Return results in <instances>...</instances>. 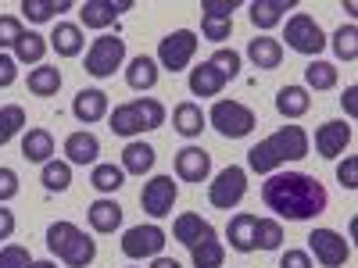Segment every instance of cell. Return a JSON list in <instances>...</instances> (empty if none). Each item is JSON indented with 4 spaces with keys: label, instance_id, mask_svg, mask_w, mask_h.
Segmentation results:
<instances>
[{
    "label": "cell",
    "instance_id": "6da1fadb",
    "mask_svg": "<svg viewBox=\"0 0 358 268\" xmlns=\"http://www.w3.org/2000/svg\"><path fill=\"white\" fill-rule=\"evenodd\" d=\"M262 200L268 211H276L280 218H290V222H308L315 215L326 211V186L319 183L315 175L308 172H276L265 179L262 186Z\"/></svg>",
    "mask_w": 358,
    "mask_h": 268
},
{
    "label": "cell",
    "instance_id": "7a4b0ae2",
    "mask_svg": "<svg viewBox=\"0 0 358 268\" xmlns=\"http://www.w3.org/2000/svg\"><path fill=\"white\" fill-rule=\"evenodd\" d=\"M308 158V133L301 126H283L273 136H265L262 143H255L248 151V168L258 175L276 172L287 161H301Z\"/></svg>",
    "mask_w": 358,
    "mask_h": 268
},
{
    "label": "cell",
    "instance_id": "3957f363",
    "mask_svg": "<svg viewBox=\"0 0 358 268\" xmlns=\"http://www.w3.org/2000/svg\"><path fill=\"white\" fill-rule=\"evenodd\" d=\"M47 247L69 268H90L97 258V240H90L76 222H50L47 225Z\"/></svg>",
    "mask_w": 358,
    "mask_h": 268
},
{
    "label": "cell",
    "instance_id": "277c9868",
    "mask_svg": "<svg viewBox=\"0 0 358 268\" xmlns=\"http://www.w3.org/2000/svg\"><path fill=\"white\" fill-rule=\"evenodd\" d=\"M108 126L115 136H140L165 126V104L155 97H140L129 104H118L115 111H108Z\"/></svg>",
    "mask_w": 358,
    "mask_h": 268
},
{
    "label": "cell",
    "instance_id": "5b68a950",
    "mask_svg": "<svg viewBox=\"0 0 358 268\" xmlns=\"http://www.w3.org/2000/svg\"><path fill=\"white\" fill-rule=\"evenodd\" d=\"M208 122H212V129L222 140H244V136L255 133L258 114L241 100H215V107L208 111Z\"/></svg>",
    "mask_w": 358,
    "mask_h": 268
},
{
    "label": "cell",
    "instance_id": "8992f818",
    "mask_svg": "<svg viewBox=\"0 0 358 268\" xmlns=\"http://www.w3.org/2000/svg\"><path fill=\"white\" fill-rule=\"evenodd\" d=\"M126 61V40L122 36H97L86 50V72L94 79H111Z\"/></svg>",
    "mask_w": 358,
    "mask_h": 268
},
{
    "label": "cell",
    "instance_id": "52a82bcc",
    "mask_svg": "<svg viewBox=\"0 0 358 268\" xmlns=\"http://www.w3.org/2000/svg\"><path fill=\"white\" fill-rule=\"evenodd\" d=\"M244 193H248V172L241 165H226L212 183H208V200H212V207H219V211L236 207L244 200Z\"/></svg>",
    "mask_w": 358,
    "mask_h": 268
},
{
    "label": "cell",
    "instance_id": "ba28073f",
    "mask_svg": "<svg viewBox=\"0 0 358 268\" xmlns=\"http://www.w3.org/2000/svg\"><path fill=\"white\" fill-rule=\"evenodd\" d=\"M194 54H197V33L194 29H176L158 43V68L176 75L194 61Z\"/></svg>",
    "mask_w": 358,
    "mask_h": 268
},
{
    "label": "cell",
    "instance_id": "9c48e42d",
    "mask_svg": "<svg viewBox=\"0 0 358 268\" xmlns=\"http://www.w3.org/2000/svg\"><path fill=\"white\" fill-rule=\"evenodd\" d=\"M287 47L297 50V54H305V57H319L326 50V33H322V25L305 15V11H297L290 22H287Z\"/></svg>",
    "mask_w": 358,
    "mask_h": 268
},
{
    "label": "cell",
    "instance_id": "30bf717a",
    "mask_svg": "<svg viewBox=\"0 0 358 268\" xmlns=\"http://www.w3.org/2000/svg\"><path fill=\"white\" fill-rule=\"evenodd\" d=\"M308 254H315V261L326 268H344L351 258V244L337 229H315L308 236Z\"/></svg>",
    "mask_w": 358,
    "mask_h": 268
},
{
    "label": "cell",
    "instance_id": "8fae6325",
    "mask_svg": "<svg viewBox=\"0 0 358 268\" xmlns=\"http://www.w3.org/2000/svg\"><path fill=\"white\" fill-rule=\"evenodd\" d=\"M176 197H179V183H172V175H155L140 190V207L151 218H165V215H172Z\"/></svg>",
    "mask_w": 358,
    "mask_h": 268
},
{
    "label": "cell",
    "instance_id": "7c38bea8",
    "mask_svg": "<svg viewBox=\"0 0 358 268\" xmlns=\"http://www.w3.org/2000/svg\"><path fill=\"white\" fill-rule=\"evenodd\" d=\"M162 247H165V229H162V225H133V229H126V236H122V254L133 258V261L158 258Z\"/></svg>",
    "mask_w": 358,
    "mask_h": 268
},
{
    "label": "cell",
    "instance_id": "4fadbf2b",
    "mask_svg": "<svg viewBox=\"0 0 358 268\" xmlns=\"http://www.w3.org/2000/svg\"><path fill=\"white\" fill-rule=\"evenodd\" d=\"M355 140V129H351V122H322L319 129H315V151L322 154V158H341L344 151H348V143Z\"/></svg>",
    "mask_w": 358,
    "mask_h": 268
},
{
    "label": "cell",
    "instance_id": "5bb4252c",
    "mask_svg": "<svg viewBox=\"0 0 358 268\" xmlns=\"http://www.w3.org/2000/svg\"><path fill=\"white\" fill-rule=\"evenodd\" d=\"M176 175L183 183H204L212 175V154L204 147H183V151H176Z\"/></svg>",
    "mask_w": 358,
    "mask_h": 268
},
{
    "label": "cell",
    "instance_id": "9a60e30c",
    "mask_svg": "<svg viewBox=\"0 0 358 268\" xmlns=\"http://www.w3.org/2000/svg\"><path fill=\"white\" fill-rule=\"evenodd\" d=\"M133 8V0H86V4L79 8V22L86 25V29H108V25H115V18L122 15V11H129Z\"/></svg>",
    "mask_w": 358,
    "mask_h": 268
},
{
    "label": "cell",
    "instance_id": "2e32d148",
    "mask_svg": "<svg viewBox=\"0 0 358 268\" xmlns=\"http://www.w3.org/2000/svg\"><path fill=\"white\" fill-rule=\"evenodd\" d=\"M108 94L104 89H97V86H90V89H79L76 94V100H72V114L79 118L83 126H94V122H101V118H108Z\"/></svg>",
    "mask_w": 358,
    "mask_h": 268
},
{
    "label": "cell",
    "instance_id": "e0dca14e",
    "mask_svg": "<svg viewBox=\"0 0 358 268\" xmlns=\"http://www.w3.org/2000/svg\"><path fill=\"white\" fill-rule=\"evenodd\" d=\"M294 8H297L294 0H251L248 15H251V25L265 33V29H276L283 22V15L294 11Z\"/></svg>",
    "mask_w": 358,
    "mask_h": 268
},
{
    "label": "cell",
    "instance_id": "ac0fdd59",
    "mask_svg": "<svg viewBox=\"0 0 358 268\" xmlns=\"http://www.w3.org/2000/svg\"><path fill=\"white\" fill-rule=\"evenodd\" d=\"M47 43L57 50V57H79L86 40H83V25L76 22H57L54 25V33L47 36Z\"/></svg>",
    "mask_w": 358,
    "mask_h": 268
},
{
    "label": "cell",
    "instance_id": "d6986e66",
    "mask_svg": "<svg viewBox=\"0 0 358 268\" xmlns=\"http://www.w3.org/2000/svg\"><path fill=\"white\" fill-rule=\"evenodd\" d=\"M187 251H190L194 268H222V258H226V247H222V240H219L215 229H208L201 240H197L194 247H187Z\"/></svg>",
    "mask_w": 358,
    "mask_h": 268
},
{
    "label": "cell",
    "instance_id": "ffe728a7",
    "mask_svg": "<svg viewBox=\"0 0 358 268\" xmlns=\"http://www.w3.org/2000/svg\"><path fill=\"white\" fill-rule=\"evenodd\" d=\"M248 57H251V65L262 68V72H273L283 65V43L273 40V36H255L248 43Z\"/></svg>",
    "mask_w": 358,
    "mask_h": 268
},
{
    "label": "cell",
    "instance_id": "44dd1931",
    "mask_svg": "<svg viewBox=\"0 0 358 268\" xmlns=\"http://www.w3.org/2000/svg\"><path fill=\"white\" fill-rule=\"evenodd\" d=\"M155 161H158V151L151 143H143V140L126 143V151H122V172L126 175H147L155 168Z\"/></svg>",
    "mask_w": 358,
    "mask_h": 268
},
{
    "label": "cell",
    "instance_id": "7402d4cb",
    "mask_svg": "<svg viewBox=\"0 0 358 268\" xmlns=\"http://www.w3.org/2000/svg\"><path fill=\"white\" fill-rule=\"evenodd\" d=\"M222 86H226V75L212 61H201L197 68H190V94L194 97H219Z\"/></svg>",
    "mask_w": 358,
    "mask_h": 268
},
{
    "label": "cell",
    "instance_id": "603a6c76",
    "mask_svg": "<svg viewBox=\"0 0 358 268\" xmlns=\"http://www.w3.org/2000/svg\"><path fill=\"white\" fill-rule=\"evenodd\" d=\"M172 126H176V133H179V136L194 140V136H201V133L208 129V114L201 111V104L183 100V104H179V107L172 111Z\"/></svg>",
    "mask_w": 358,
    "mask_h": 268
},
{
    "label": "cell",
    "instance_id": "cb8c5ba5",
    "mask_svg": "<svg viewBox=\"0 0 358 268\" xmlns=\"http://www.w3.org/2000/svg\"><path fill=\"white\" fill-rule=\"evenodd\" d=\"M86 218H90V229L94 232H115L118 225H122V207H118V200H94L86 207Z\"/></svg>",
    "mask_w": 358,
    "mask_h": 268
},
{
    "label": "cell",
    "instance_id": "d4e9b609",
    "mask_svg": "<svg viewBox=\"0 0 358 268\" xmlns=\"http://www.w3.org/2000/svg\"><path fill=\"white\" fill-rule=\"evenodd\" d=\"M65 154H69V165H97V154H101V140L94 133H72L65 140Z\"/></svg>",
    "mask_w": 358,
    "mask_h": 268
},
{
    "label": "cell",
    "instance_id": "484cf974",
    "mask_svg": "<svg viewBox=\"0 0 358 268\" xmlns=\"http://www.w3.org/2000/svg\"><path fill=\"white\" fill-rule=\"evenodd\" d=\"M255 222H258V215H248V211H241V215L229 218L226 236H229V247H233L236 254H251V251H255Z\"/></svg>",
    "mask_w": 358,
    "mask_h": 268
},
{
    "label": "cell",
    "instance_id": "4316f807",
    "mask_svg": "<svg viewBox=\"0 0 358 268\" xmlns=\"http://www.w3.org/2000/svg\"><path fill=\"white\" fill-rule=\"evenodd\" d=\"M158 75H162V68H158V61L155 57H147V54H136L133 61H129V68H126V82L133 86V89H155L158 86Z\"/></svg>",
    "mask_w": 358,
    "mask_h": 268
},
{
    "label": "cell",
    "instance_id": "83f0119b",
    "mask_svg": "<svg viewBox=\"0 0 358 268\" xmlns=\"http://www.w3.org/2000/svg\"><path fill=\"white\" fill-rule=\"evenodd\" d=\"M54 154V136L47 129H29L22 136V158L33 161V165H47Z\"/></svg>",
    "mask_w": 358,
    "mask_h": 268
},
{
    "label": "cell",
    "instance_id": "f1b7e54d",
    "mask_svg": "<svg viewBox=\"0 0 358 268\" xmlns=\"http://www.w3.org/2000/svg\"><path fill=\"white\" fill-rule=\"evenodd\" d=\"M308 107H312V97L305 86H283L276 94V111L283 118H301V114H308Z\"/></svg>",
    "mask_w": 358,
    "mask_h": 268
},
{
    "label": "cell",
    "instance_id": "f546056e",
    "mask_svg": "<svg viewBox=\"0 0 358 268\" xmlns=\"http://www.w3.org/2000/svg\"><path fill=\"white\" fill-rule=\"evenodd\" d=\"M126 183V172L122 165H111V161H97L94 172H90V186H94L97 193H118Z\"/></svg>",
    "mask_w": 358,
    "mask_h": 268
},
{
    "label": "cell",
    "instance_id": "4dcf8cb0",
    "mask_svg": "<svg viewBox=\"0 0 358 268\" xmlns=\"http://www.w3.org/2000/svg\"><path fill=\"white\" fill-rule=\"evenodd\" d=\"M208 229H215V225H212V222H204V218H201V215H194V211L179 215V218L172 222V236H176V240L183 244V247H194Z\"/></svg>",
    "mask_w": 358,
    "mask_h": 268
},
{
    "label": "cell",
    "instance_id": "1f68e13d",
    "mask_svg": "<svg viewBox=\"0 0 358 268\" xmlns=\"http://www.w3.org/2000/svg\"><path fill=\"white\" fill-rule=\"evenodd\" d=\"M47 36L40 33H22L15 43V61L18 65H43V54H47Z\"/></svg>",
    "mask_w": 358,
    "mask_h": 268
},
{
    "label": "cell",
    "instance_id": "d6a6232c",
    "mask_svg": "<svg viewBox=\"0 0 358 268\" xmlns=\"http://www.w3.org/2000/svg\"><path fill=\"white\" fill-rule=\"evenodd\" d=\"M57 89H62V72L54 65H36L29 72V94L33 97H54Z\"/></svg>",
    "mask_w": 358,
    "mask_h": 268
},
{
    "label": "cell",
    "instance_id": "836d02e7",
    "mask_svg": "<svg viewBox=\"0 0 358 268\" xmlns=\"http://www.w3.org/2000/svg\"><path fill=\"white\" fill-rule=\"evenodd\" d=\"M40 183H43L47 193H65V190L72 186V165L50 158V161L43 165V172H40Z\"/></svg>",
    "mask_w": 358,
    "mask_h": 268
},
{
    "label": "cell",
    "instance_id": "e575fe53",
    "mask_svg": "<svg viewBox=\"0 0 358 268\" xmlns=\"http://www.w3.org/2000/svg\"><path fill=\"white\" fill-rule=\"evenodd\" d=\"M334 86H337V65L312 57L305 68V89H334Z\"/></svg>",
    "mask_w": 358,
    "mask_h": 268
},
{
    "label": "cell",
    "instance_id": "d590c367",
    "mask_svg": "<svg viewBox=\"0 0 358 268\" xmlns=\"http://www.w3.org/2000/svg\"><path fill=\"white\" fill-rule=\"evenodd\" d=\"M62 11H72V0H22V15L29 22H50Z\"/></svg>",
    "mask_w": 358,
    "mask_h": 268
},
{
    "label": "cell",
    "instance_id": "8d00e7d4",
    "mask_svg": "<svg viewBox=\"0 0 358 268\" xmlns=\"http://www.w3.org/2000/svg\"><path fill=\"white\" fill-rule=\"evenodd\" d=\"M25 129V107L22 104H4L0 107V147L11 143Z\"/></svg>",
    "mask_w": 358,
    "mask_h": 268
},
{
    "label": "cell",
    "instance_id": "74e56055",
    "mask_svg": "<svg viewBox=\"0 0 358 268\" xmlns=\"http://www.w3.org/2000/svg\"><path fill=\"white\" fill-rule=\"evenodd\" d=\"M283 244V225L276 218H258L255 222V251H280Z\"/></svg>",
    "mask_w": 358,
    "mask_h": 268
},
{
    "label": "cell",
    "instance_id": "f35d334b",
    "mask_svg": "<svg viewBox=\"0 0 358 268\" xmlns=\"http://www.w3.org/2000/svg\"><path fill=\"white\" fill-rule=\"evenodd\" d=\"M326 43H334V54L341 57V61H355L358 57V25L355 22L341 25L334 33V40H326Z\"/></svg>",
    "mask_w": 358,
    "mask_h": 268
},
{
    "label": "cell",
    "instance_id": "ab89813d",
    "mask_svg": "<svg viewBox=\"0 0 358 268\" xmlns=\"http://www.w3.org/2000/svg\"><path fill=\"white\" fill-rule=\"evenodd\" d=\"M201 33H204V40L222 43V40H229V33H233V18H215V15H204V18H201Z\"/></svg>",
    "mask_w": 358,
    "mask_h": 268
},
{
    "label": "cell",
    "instance_id": "60d3db41",
    "mask_svg": "<svg viewBox=\"0 0 358 268\" xmlns=\"http://www.w3.org/2000/svg\"><path fill=\"white\" fill-rule=\"evenodd\" d=\"M212 65L226 75V82L229 79H236V75H241V54H236L233 47H219L215 54H212Z\"/></svg>",
    "mask_w": 358,
    "mask_h": 268
},
{
    "label": "cell",
    "instance_id": "b9f144b4",
    "mask_svg": "<svg viewBox=\"0 0 358 268\" xmlns=\"http://www.w3.org/2000/svg\"><path fill=\"white\" fill-rule=\"evenodd\" d=\"M22 33H25V29H22V18H15V15H0V50L15 47Z\"/></svg>",
    "mask_w": 358,
    "mask_h": 268
},
{
    "label": "cell",
    "instance_id": "7bdbcfd3",
    "mask_svg": "<svg viewBox=\"0 0 358 268\" xmlns=\"http://www.w3.org/2000/svg\"><path fill=\"white\" fill-rule=\"evenodd\" d=\"M29 265H33V258H29L25 247H18V244L0 247V268H29Z\"/></svg>",
    "mask_w": 358,
    "mask_h": 268
},
{
    "label": "cell",
    "instance_id": "ee69618b",
    "mask_svg": "<svg viewBox=\"0 0 358 268\" xmlns=\"http://www.w3.org/2000/svg\"><path fill=\"white\" fill-rule=\"evenodd\" d=\"M337 183H341L344 190H358V158H355V154H348V158L337 165Z\"/></svg>",
    "mask_w": 358,
    "mask_h": 268
},
{
    "label": "cell",
    "instance_id": "f6af8a7d",
    "mask_svg": "<svg viewBox=\"0 0 358 268\" xmlns=\"http://www.w3.org/2000/svg\"><path fill=\"white\" fill-rule=\"evenodd\" d=\"M18 197V172L8 168V165H0V204H8Z\"/></svg>",
    "mask_w": 358,
    "mask_h": 268
},
{
    "label": "cell",
    "instance_id": "bcb514c9",
    "mask_svg": "<svg viewBox=\"0 0 358 268\" xmlns=\"http://www.w3.org/2000/svg\"><path fill=\"white\" fill-rule=\"evenodd\" d=\"M201 11L204 15H215V18H233L236 0H201Z\"/></svg>",
    "mask_w": 358,
    "mask_h": 268
},
{
    "label": "cell",
    "instance_id": "7dc6e473",
    "mask_svg": "<svg viewBox=\"0 0 358 268\" xmlns=\"http://www.w3.org/2000/svg\"><path fill=\"white\" fill-rule=\"evenodd\" d=\"M15 79H18V61H15L11 54L0 50V89H8Z\"/></svg>",
    "mask_w": 358,
    "mask_h": 268
},
{
    "label": "cell",
    "instance_id": "c3c4849f",
    "mask_svg": "<svg viewBox=\"0 0 358 268\" xmlns=\"http://www.w3.org/2000/svg\"><path fill=\"white\" fill-rule=\"evenodd\" d=\"M280 268H315V265H312V254H308V251H294V247H290V251L280 258Z\"/></svg>",
    "mask_w": 358,
    "mask_h": 268
},
{
    "label": "cell",
    "instance_id": "681fc988",
    "mask_svg": "<svg viewBox=\"0 0 358 268\" xmlns=\"http://www.w3.org/2000/svg\"><path fill=\"white\" fill-rule=\"evenodd\" d=\"M15 211H8V207L4 204H0V240H11V236H15Z\"/></svg>",
    "mask_w": 358,
    "mask_h": 268
},
{
    "label": "cell",
    "instance_id": "f907efd6",
    "mask_svg": "<svg viewBox=\"0 0 358 268\" xmlns=\"http://www.w3.org/2000/svg\"><path fill=\"white\" fill-rule=\"evenodd\" d=\"M341 104H344L348 118H358V86H348V89H344V97H341Z\"/></svg>",
    "mask_w": 358,
    "mask_h": 268
},
{
    "label": "cell",
    "instance_id": "816d5d0a",
    "mask_svg": "<svg viewBox=\"0 0 358 268\" xmlns=\"http://www.w3.org/2000/svg\"><path fill=\"white\" fill-rule=\"evenodd\" d=\"M151 268H183V265H179L176 258H162L158 254V258H151Z\"/></svg>",
    "mask_w": 358,
    "mask_h": 268
},
{
    "label": "cell",
    "instance_id": "f5cc1de1",
    "mask_svg": "<svg viewBox=\"0 0 358 268\" xmlns=\"http://www.w3.org/2000/svg\"><path fill=\"white\" fill-rule=\"evenodd\" d=\"M29 268H57V265H54V261H33Z\"/></svg>",
    "mask_w": 358,
    "mask_h": 268
}]
</instances>
